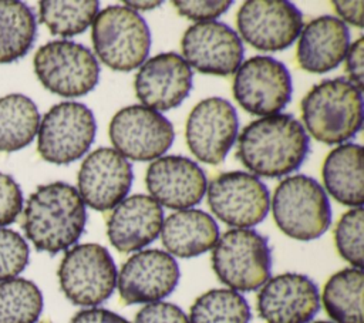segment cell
<instances>
[{
  "label": "cell",
  "mask_w": 364,
  "mask_h": 323,
  "mask_svg": "<svg viewBox=\"0 0 364 323\" xmlns=\"http://www.w3.org/2000/svg\"><path fill=\"white\" fill-rule=\"evenodd\" d=\"M64 296L77 306H97L105 302L117 286V266L98 243H81L68 249L57 270Z\"/></svg>",
  "instance_id": "8"
},
{
  "label": "cell",
  "mask_w": 364,
  "mask_h": 323,
  "mask_svg": "<svg viewBox=\"0 0 364 323\" xmlns=\"http://www.w3.org/2000/svg\"><path fill=\"white\" fill-rule=\"evenodd\" d=\"M95 132V118L87 105L63 101L44 114L37 131V151L47 162L67 165L90 149Z\"/></svg>",
  "instance_id": "9"
},
{
  "label": "cell",
  "mask_w": 364,
  "mask_h": 323,
  "mask_svg": "<svg viewBox=\"0 0 364 323\" xmlns=\"http://www.w3.org/2000/svg\"><path fill=\"white\" fill-rule=\"evenodd\" d=\"M40 125L37 105L23 94L0 98V152H14L27 147Z\"/></svg>",
  "instance_id": "25"
},
{
  "label": "cell",
  "mask_w": 364,
  "mask_h": 323,
  "mask_svg": "<svg viewBox=\"0 0 364 323\" xmlns=\"http://www.w3.org/2000/svg\"><path fill=\"white\" fill-rule=\"evenodd\" d=\"M309 154V135L290 114L249 122L237 138L236 155L253 174L280 178L297 169Z\"/></svg>",
  "instance_id": "1"
},
{
  "label": "cell",
  "mask_w": 364,
  "mask_h": 323,
  "mask_svg": "<svg viewBox=\"0 0 364 323\" xmlns=\"http://www.w3.org/2000/svg\"><path fill=\"white\" fill-rule=\"evenodd\" d=\"M124 4L136 11V10H151V9L159 7L161 1H125Z\"/></svg>",
  "instance_id": "39"
},
{
  "label": "cell",
  "mask_w": 364,
  "mask_h": 323,
  "mask_svg": "<svg viewBox=\"0 0 364 323\" xmlns=\"http://www.w3.org/2000/svg\"><path fill=\"white\" fill-rule=\"evenodd\" d=\"M363 208L347 211L336 225L334 242L340 256L355 269H363Z\"/></svg>",
  "instance_id": "31"
},
{
  "label": "cell",
  "mask_w": 364,
  "mask_h": 323,
  "mask_svg": "<svg viewBox=\"0 0 364 323\" xmlns=\"http://www.w3.org/2000/svg\"><path fill=\"white\" fill-rule=\"evenodd\" d=\"M100 11V3L43 0L38 3V17L51 34L71 37L85 31Z\"/></svg>",
  "instance_id": "29"
},
{
  "label": "cell",
  "mask_w": 364,
  "mask_h": 323,
  "mask_svg": "<svg viewBox=\"0 0 364 323\" xmlns=\"http://www.w3.org/2000/svg\"><path fill=\"white\" fill-rule=\"evenodd\" d=\"M108 132L115 151L132 161L159 158L175 138L171 121L159 111L144 105L121 108L112 117Z\"/></svg>",
  "instance_id": "12"
},
{
  "label": "cell",
  "mask_w": 364,
  "mask_h": 323,
  "mask_svg": "<svg viewBox=\"0 0 364 323\" xmlns=\"http://www.w3.org/2000/svg\"><path fill=\"white\" fill-rule=\"evenodd\" d=\"M193 73L182 55L161 53L144 61L134 87L144 107L169 111L182 104L192 90Z\"/></svg>",
  "instance_id": "18"
},
{
  "label": "cell",
  "mask_w": 364,
  "mask_h": 323,
  "mask_svg": "<svg viewBox=\"0 0 364 323\" xmlns=\"http://www.w3.org/2000/svg\"><path fill=\"white\" fill-rule=\"evenodd\" d=\"M240 36L260 51H280L296 41L303 28L300 10L287 0H249L239 11Z\"/></svg>",
  "instance_id": "13"
},
{
  "label": "cell",
  "mask_w": 364,
  "mask_h": 323,
  "mask_svg": "<svg viewBox=\"0 0 364 323\" xmlns=\"http://www.w3.org/2000/svg\"><path fill=\"white\" fill-rule=\"evenodd\" d=\"M28 245L16 231L0 228V282L16 277L28 263Z\"/></svg>",
  "instance_id": "32"
},
{
  "label": "cell",
  "mask_w": 364,
  "mask_h": 323,
  "mask_svg": "<svg viewBox=\"0 0 364 323\" xmlns=\"http://www.w3.org/2000/svg\"><path fill=\"white\" fill-rule=\"evenodd\" d=\"M145 184L159 205L179 211L199 203L208 188L203 169L182 155L156 158L146 169Z\"/></svg>",
  "instance_id": "20"
},
{
  "label": "cell",
  "mask_w": 364,
  "mask_h": 323,
  "mask_svg": "<svg viewBox=\"0 0 364 323\" xmlns=\"http://www.w3.org/2000/svg\"><path fill=\"white\" fill-rule=\"evenodd\" d=\"M91 38L98 58L115 71H132L142 65L151 48L146 21L132 9L108 6L92 21Z\"/></svg>",
  "instance_id": "5"
},
{
  "label": "cell",
  "mask_w": 364,
  "mask_h": 323,
  "mask_svg": "<svg viewBox=\"0 0 364 323\" xmlns=\"http://www.w3.org/2000/svg\"><path fill=\"white\" fill-rule=\"evenodd\" d=\"M307 131L323 144L353 138L363 124V94L346 78L323 80L301 100Z\"/></svg>",
  "instance_id": "3"
},
{
  "label": "cell",
  "mask_w": 364,
  "mask_h": 323,
  "mask_svg": "<svg viewBox=\"0 0 364 323\" xmlns=\"http://www.w3.org/2000/svg\"><path fill=\"white\" fill-rule=\"evenodd\" d=\"M239 120L235 107L225 98L199 101L186 120L185 138L191 152L202 162L218 165L225 161L236 141Z\"/></svg>",
  "instance_id": "14"
},
{
  "label": "cell",
  "mask_w": 364,
  "mask_h": 323,
  "mask_svg": "<svg viewBox=\"0 0 364 323\" xmlns=\"http://www.w3.org/2000/svg\"><path fill=\"white\" fill-rule=\"evenodd\" d=\"M132 166L114 148H98L81 164L78 171V194L90 208L105 212L114 209L132 185Z\"/></svg>",
  "instance_id": "17"
},
{
  "label": "cell",
  "mask_w": 364,
  "mask_h": 323,
  "mask_svg": "<svg viewBox=\"0 0 364 323\" xmlns=\"http://www.w3.org/2000/svg\"><path fill=\"white\" fill-rule=\"evenodd\" d=\"M206 191L210 211L230 226L250 229L269 212V189L253 174L223 172L212 179Z\"/></svg>",
  "instance_id": "11"
},
{
  "label": "cell",
  "mask_w": 364,
  "mask_h": 323,
  "mask_svg": "<svg viewBox=\"0 0 364 323\" xmlns=\"http://www.w3.org/2000/svg\"><path fill=\"white\" fill-rule=\"evenodd\" d=\"M318 309V287L301 273L273 276L257 293V312L266 323H307Z\"/></svg>",
  "instance_id": "19"
},
{
  "label": "cell",
  "mask_w": 364,
  "mask_h": 323,
  "mask_svg": "<svg viewBox=\"0 0 364 323\" xmlns=\"http://www.w3.org/2000/svg\"><path fill=\"white\" fill-rule=\"evenodd\" d=\"M348 46L350 31L344 21L333 16H320L300 31L297 63L309 73L324 74L344 60Z\"/></svg>",
  "instance_id": "22"
},
{
  "label": "cell",
  "mask_w": 364,
  "mask_h": 323,
  "mask_svg": "<svg viewBox=\"0 0 364 323\" xmlns=\"http://www.w3.org/2000/svg\"><path fill=\"white\" fill-rule=\"evenodd\" d=\"M23 208L20 185L11 175L0 172V226L13 223Z\"/></svg>",
  "instance_id": "33"
},
{
  "label": "cell",
  "mask_w": 364,
  "mask_h": 323,
  "mask_svg": "<svg viewBox=\"0 0 364 323\" xmlns=\"http://www.w3.org/2000/svg\"><path fill=\"white\" fill-rule=\"evenodd\" d=\"M363 55H364V38H357L346 53V73L348 75V83H351L358 91L363 92L364 88V70H363Z\"/></svg>",
  "instance_id": "36"
},
{
  "label": "cell",
  "mask_w": 364,
  "mask_h": 323,
  "mask_svg": "<svg viewBox=\"0 0 364 323\" xmlns=\"http://www.w3.org/2000/svg\"><path fill=\"white\" fill-rule=\"evenodd\" d=\"M212 268L232 290L252 292L262 287L272 269L267 238L249 228L226 231L212 248Z\"/></svg>",
  "instance_id": "6"
},
{
  "label": "cell",
  "mask_w": 364,
  "mask_h": 323,
  "mask_svg": "<svg viewBox=\"0 0 364 323\" xmlns=\"http://www.w3.org/2000/svg\"><path fill=\"white\" fill-rule=\"evenodd\" d=\"M41 323H50V322H41Z\"/></svg>",
  "instance_id": "41"
},
{
  "label": "cell",
  "mask_w": 364,
  "mask_h": 323,
  "mask_svg": "<svg viewBox=\"0 0 364 323\" xmlns=\"http://www.w3.org/2000/svg\"><path fill=\"white\" fill-rule=\"evenodd\" d=\"M272 212L279 229L297 240L317 239L331 223V206L324 188L303 174L287 176L276 186Z\"/></svg>",
  "instance_id": "4"
},
{
  "label": "cell",
  "mask_w": 364,
  "mask_h": 323,
  "mask_svg": "<svg viewBox=\"0 0 364 323\" xmlns=\"http://www.w3.org/2000/svg\"><path fill=\"white\" fill-rule=\"evenodd\" d=\"M338 16L347 23L363 27V1H333Z\"/></svg>",
  "instance_id": "38"
},
{
  "label": "cell",
  "mask_w": 364,
  "mask_h": 323,
  "mask_svg": "<svg viewBox=\"0 0 364 323\" xmlns=\"http://www.w3.org/2000/svg\"><path fill=\"white\" fill-rule=\"evenodd\" d=\"M161 239L169 255L188 259L210 250L219 239V228L200 209H181L164 221Z\"/></svg>",
  "instance_id": "23"
},
{
  "label": "cell",
  "mask_w": 364,
  "mask_h": 323,
  "mask_svg": "<svg viewBox=\"0 0 364 323\" xmlns=\"http://www.w3.org/2000/svg\"><path fill=\"white\" fill-rule=\"evenodd\" d=\"M33 67L44 88L67 98L88 94L100 78V64L91 50L68 40L43 44L34 54Z\"/></svg>",
  "instance_id": "7"
},
{
  "label": "cell",
  "mask_w": 364,
  "mask_h": 323,
  "mask_svg": "<svg viewBox=\"0 0 364 323\" xmlns=\"http://www.w3.org/2000/svg\"><path fill=\"white\" fill-rule=\"evenodd\" d=\"M70 323H129L125 317L101 307H90L77 312Z\"/></svg>",
  "instance_id": "37"
},
{
  "label": "cell",
  "mask_w": 364,
  "mask_h": 323,
  "mask_svg": "<svg viewBox=\"0 0 364 323\" xmlns=\"http://www.w3.org/2000/svg\"><path fill=\"white\" fill-rule=\"evenodd\" d=\"M164 223L162 206L144 194L122 199L107 218V235L111 245L121 253L142 249L161 233Z\"/></svg>",
  "instance_id": "21"
},
{
  "label": "cell",
  "mask_w": 364,
  "mask_h": 323,
  "mask_svg": "<svg viewBox=\"0 0 364 323\" xmlns=\"http://www.w3.org/2000/svg\"><path fill=\"white\" fill-rule=\"evenodd\" d=\"M178 13L189 20L198 21H212L222 16L232 6L230 0H213V1H186L176 0L173 1Z\"/></svg>",
  "instance_id": "34"
},
{
  "label": "cell",
  "mask_w": 364,
  "mask_h": 323,
  "mask_svg": "<svg viewBox=\"0 0 364 323\" xmlns=\"http://www.w3.org/2000/svg\"><path fill=\"white\" fill-rule=\"evenodd\" d=\"M43 310L38 286L23 277L0 282V323H36Z\"/></svg>",
  "instance_id": "30"
},
{
  "label": "cell",
  "mask_w": 364,
  "mask_h": 323,
  "mask_svg": "<svg viewBox=\"0 0 364 323\" xmlns=\"http://www.w3.org/2000/svg\"><path fill=\"white\" fill-rule=\"evenodd\" d=\"M183 60L202 74L230 75L243 60V43L228 24L212 20L189 26L181 41Z\"/></svg>",
  "instance_id": "15"
},
{
  "label": "cell",
  "mask_w": 364,
  "mask_h": 323,
  "mask_svg": "<svg viewBox=\"0 0 364 323\" xmlns=\"http://www.w3.org/2000/svg\"><path fill=\"white\" fill-rule=\"evenodd\" d=\"M327 192L347 206L363 205V147L341 144L326 157L321 168Z\"/></svg>",
  "instance_id": "24"
},
{
  "label": "cell",
  "mask_w": 364,
  "mask_h": 323,
  "mask_svg": "<svg viewBox=\"0 0 364 323\" xmlns=\"http://www.w3.org/2000/svg\"><path fill=\"white\" fill-rule=\"evenodd\" d=\"M135 323H189L183 310L169 302L145 305L136 314Z\"/></svg>",
  "instance_id": "35"
},
{
  "label": "cell",
  "mask_w": 364,
  "mask_h": 323,
  "mask_svg": "<svg viewBox=\"0 0 364 323\" xmlns=\"http://www.w3.org/2000/svg\"><path fill=\"white\" fill-rule=\"evenodd\" d=\"M179 276V266L168 252L161 249L136 252L117 275L119 297L125 305L159 302L173 292Z\"/></svg>",
  "instance_id": "16"
},
{
  "label": "cell",
  "mask_w": 364,
  "mask_h": 323,
  "mask_svg": "<svg viewBox=\"0 0 364 323\" xmlns=\"http://www.w3.org/2000/svg\"><path fill=\"white\" fill-rule=\"evenodd\" d=\"M233 97L253 115H276L291 98L287 67L269 55H255L240 64L233 78Z\"/></svg>",
  "instance_id": "10"
},
{
  "label": "cell",
  "mask_w": 364,
  "mask_h": 323,
  "mask_svg": "<svg viewBox=\"0 0 364 323\" xmlns=\"http://www.w3.org/2000/svg\"><path fill=\"white\" fill-rule=\"evenodd\" d=\"M363 287L361 269L346 268L330 276L321 296L327 314L336 323H364Z\"/></svg>",
  "instance_id": "26"
},
{
  "label": "cell",
  "mask_w": 364,
  "mask_h": 323,
  "mask_svg": "<svg viewBox=\"0 0 364 323\" xmlns=\"http://www.w3.org/2000/svg\"><path fill=\"white\" fill-rule=\"evenodd\" d=\"M85 222V203L78 191L57 181L40 185L28 196L21 228L37 250L55 255L80 239Z\"/></svg>",
  "instance_id": "2"
},
{
  "label": "cell",
  "mask_w": 364,
  "mask_h": 323,
  "mask_svg": "<svg viewBox=\"0 0 364 323\" xmlns=\"http://www.w3.org/2000/svg\"><path fill=\"white\" fill-rule=\"evenodd\" d=\"M247 300L232 289H210L196 297L189 312V323H249Z\"/></svg>",
  "instance_id": "28"
},
{
  "label": "cell",
  "mask_w": 364,
  "mask_h": 323,
  "mask_svg": "<svg viewBox=\"0 0 364 323\" xmlns=\"http://www.w3.org/2000/svg\"><path fill=\"white\" fill-rule=\"evenodd\" d=\"M36 38V17L23 1L0 0V64L24 57Z\"/></svg>",
  "instance_id": "27"
},
{
  "label": "cell",
  "mask_w": 364,
  "mask_h": 323,
  "mask_svg": "<svg viewBox=\"0 0 364 323\" xmlns=\"http://www.w3.org/2000/svg\"><path fill=\"white\" fill-rule=\"evenodd\" d=\"M313 323H333V322H326V320H318V322H313Z\"/></svg>",
  "instance_id": "40"
}]
</instances>
